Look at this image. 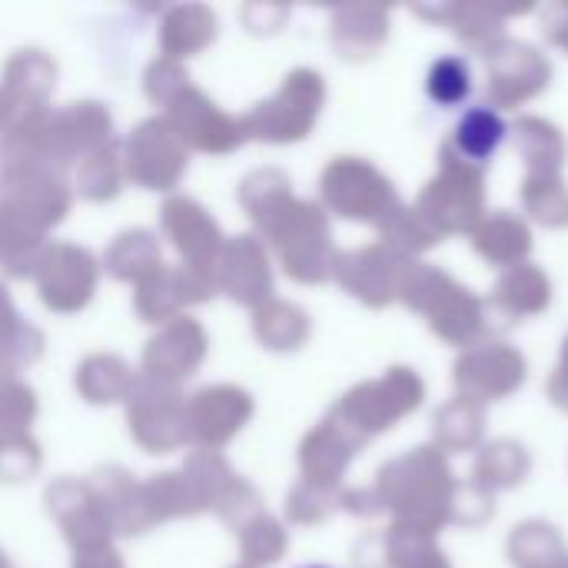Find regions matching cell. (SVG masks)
<instances>
[{"label": "cell", "instance_id": "cell-1", "mask_svg": "<svg viewBox=\"0 0 568 568\" xmlns=\"http://www.w3.org/2000/svg\"><path fill=\"white\" fill-rule=\"evenodd\" d=\"M113 140V113L100 100H77L43 110L17 126L0 130V170H57L67 173L87 153Z\"/></svg>", "mask_w": 568, "mask_h": 568}, {"label": "cell", "instance_id": "cell-2", "mask_svg": "<svg viewBox=\"0 0 568 568\" xmlns=\"http://www.w3.org/2000/svg\"><path fill=\"white\" fill-rule=\"evenodd\" d=\"M163 120L170 123V130L180 136V143L193 153H206V156H226L233 150H240L250 140L246 120L226 113L206 90H200L193 80L183 83L163 106H160Z\"/></svg>", "mask_w": 568, "mask_h": 568}, {"label": "cell", "instance_id": "cell-3", "mask_svg": "<svg viewBox=\"0 0 568 568\" xmlns=\"http://www.w3.org/2000/svg\"><path fill=\"white\" fill-rule=\"evenodd\" d=\"M186 163L190 150L180 143L163 116L140 120L123 140V173L140 190L173 196V190L186 176Z\"/></svg>", "mask_w": 568, "mask_h": 568}, {"label": "cell", "instance_id": "cell-4", "mask_svg": "<svg viewBox=\"0 0 568 568\" xmlns=\"http://www.w3.org/2000/svg\"><path fill=\"white\" fill-rule=\"evenodd\" d=\"M126 429L133 443L150 456H166L183 449L190 443L183 389L140 376L126 399Z\"/></svg>", "mask_w": 568, "mask_h": 568}, {"label": "cell", "instance_id": "cell-5", "mask_svg": "<svg viewBox=\"0 0 568 568\" xmlns=\"http://www.w3.org/2000/svg\"><path fill=\"white\" fill-rule=\"evenodd\" d=\"M33 283L40 293V303L50 313L70 316L90 306L97 283H100V263L87 246L77 243H47Z\"/></svg>", "mask_w": 568, "mask_h": 568}, {"label": "cell", "instance_id": "cell-6", "mask_svg": "<svg viewBox=\"0 0 568 568\" xmlns=\"http://www.w3.org/2000/svg\"><path fill=\"white\" fill-rule=\"evenodd\" d=\"M43 506H47V516L63 532V539L73 546V552L113 546L116 532H113L110 513L90 479H73V476L53 479L43 493Z\"/></svg>", "mask_w": 568, "mask_h": 568}, {"label": "cell", "instance_id": "cell-7", "mask_svg": "<svg viewBox=\"0 0 568 568\" xmlns=\"http://www.w3.org/2000/svg\"><path fill=\"white\" fill-rule=\"evenodd\" d=\"M216 276L203 273V270H190V266H160L153 270L146 280H140L133 286V313L143 323L153 326H166L176 316H183V310L190 306H203L216 296Z\"/></svg>", "mask_w": 568, "mask_h": 568}, {"label": "cell", "instance_id": "cell-8", "mask_svg": "<svg viewBox=\"0 0 568 568\" xmlns=\"http://www.w3.org/2000/svg\"><path fill=\"white\" fill-rule=\"evenodd\" d=\"M160 230L170 240V246L180 253L183 266L216 276V260L223 253L226 236L203 203L183 193L166 196L160 206Z\"/></svg>", "mask_w": 568, "mask_h": 568}, {"label": "cell", "instance_id": "cell-9", "mask_svg": "<svg viewBox=\"0 0 568 568\" xmlns=\"http://www.w3.org/2000/svg\"><path fill=\"white\" fill-rule=\"evenodd\" d=\"M53 83H57V63L47 50L40 47L17 50L0 77V130L50 110Z\"/></svg>", "mask_w": 568, "mask_h": 568}, {"label": "cell", "instance_id": "cell-10", "mask_svg": "<svg viewBox=\"0 0 568 568\" xmlns=\"http://www.w3.org/2000/svg\"><path fill=\"white\" fill-rule=\"evenodd\" d=\"M0 203L30 220L37 230L50 233L60 226L73 206V186L67 173L57 170H0Z\"/></svg>", "mask_w": 568, "mask_h": 568}, {"label": "cell", "instance_id": "cell-11", "mask_svg": "<svg viewBox=\"0 0 568 568\" xmlns=\"http://www.w3.org/2000/svg\"><path fill=\"white\" fill-rule=\"evenodd\" d=\"M210 353V336L193 316H176L173 323L160 326L156 336L143 346V379L183 386L190 376L200 373L203 359Z\"/></svg>", "mask_w": 568, "mask_h": 568}, {"label": "cell", "instance_id": "cell-12", "mask_svg": "<svg viewBox=\"0 0 568 568\" xmlns=\"http://www.w3.org/2000/svg\"><path fill=\"white\" fill-rule=\"evenodd\" d=\"M253 399L240 386L216 383L203 386L186 399V433L196 449L220 453L226 443L236 439V433L250 423Z\"/></svg>", "mask_w": 568, "mask_h": 568}, {"label": "cell", "instance_id": "cell-13", "mask_svg": "<svg viewBox=\"0 0 568 568\" xmlns=\"http://www.w3.org/2000/svg\"><path fill=\"white\" fill-rule=\"evenodd\" d=\"M313 80H316L313 73H293L273 100L260 103L246 116L250 136H260L270 143H286V140L303 136L310 126V113H313V93H316Z\"/></svg>", "mask_w": 568, "mask_h": 568}, {"label": "cell", "instance_id": "cell-14", "mask_svg": "<svg viewBox=\"0 0 568 568\" xmlns=\"http://www.w3.org/2000/svg\"><path fill=\"white\" fill-rule=\"evenodd\" d=\"M216 290L243 306H263L270 296V263L256 236H233L216 260Z\"/></svg>", "mask_w": 568, "mask_h": 568}, {"label": "cell", "instance_id": "cell-15", "mask_svg": "<svg viewBox=\"0 0 568 568\" xmlns=\"http://www.w3.org/2000/svg\"><path fill=\"white\" fill-rule=\"evenodd\" d=\"M220 33V20L213 13V7L206 3H176L170 10H163L160 27H156V40H160V57L166 60H190L196 53H203Z\"/></svg>", "mask_w": 568, "mask_h": 568}, {"label": "cell", "instance_id": "cell-16", "mask_svg": "<svg viewBox=\"0 0 568 568\" xmlns=\"http://www.w3.org/2000/svg\"><path fill=\"white\" fill-rule=\"evenodd\" d=\"M136 379L140 376L133 373V366L116 353H93V356L80 359V366L73 373V386H77L80 399L90 406L126 403Z\"/></svg>", "mask_w": 568, "mask_h": 568}, {"label": "cell", "instance_id": "cell-17", "mask_svg": "<svg viewBox=\"0 0 568 568\" xmlns=\"http://www.w3.org/2000/svg\"><path fill=\"white\" fill-rule=\"evenodd\" d=\"M163 266V250H160V236L153 230L133 226L123 230L110 240L106 253H103V270L120 280V283H140L146 280L153 270Z\"/></svg>", "mask_w": 568, "mask_h": 568}, {"label": "cell", "instance_id": "cell-18", "mask_svg": "<svg viewBox=\"0 0 568 568\" xmlns=\"http://www.w3.org/2000/svg\"><path fill=\"white\" fill-rule=\"evenodd\" d=\"M200 516V506L183 479V473H156L140 483V523L143 532L173 523V519H193Z\"/></svg>", "mask_w": 568, "mask_h": 568}, {"label": "cell", "instance_id": "cell-19", "mask_svg": "<svg viewBox=\"0 0 568 568\" xmlns=\"http://www.w3.org/2000/svg\"><path fill=\"white\" fill-rule=\"evenodd\" d=\"M43 250H47V233L0 203V270L10 280H27L33 276Z\"/></svg>", "mask_w": 568, "mask_h": 568}, {"label": "cell", "instance_id": "cell-20", "mask_svg": "<svg viewBox=\"0 0 568 568\" xmlns=\"http://www.w3.org/2000/svg\"><path fill=\"white\" fill-rule=\"evenodd\" d=\"M97 496L103 499L113 532L116 536H143V523H140V483L123 469V466H103L90 476Z\"/></svg>", "mask_w": 568, "mask_h": 568}, {"label": "cell", "instance_id": "cell-21", "mask_svg": "<svg viewBox=\"0 0 568 568\" xmlns=\"http://www.w3.org/2000/svg\"><path fill=\"white\" fill-rule=\"evenodd\" d=\"M43 356V333L27 323L0 283V373H17Z\"/></svg>", "mask_w": 568, "mask_h": 568}, {"label": "cell", "instance_id": "cell-22", "mask_svg": "<svg viewBox=\"0 0 568 568\" xmlns=\"http://www.w3.org/2000/svg\"><path fill=\"white\" fill-rule=\"evenodd\" d=\"M123 143L113 136L110 143L97 146L77 163V193L90 203H106L116 200L123 190Z\"/></svg>", "mask_w": 568, "mask_h": 568}, {"label": "cell", "instance_id": "cell-23", "mask_svg": "<svg viewBox=\"0 0 568 568\" xmlns=\"http://www.w3.org/2000/svg\"><path fill=\"white\" fill-rule=\"evenodd\" d=\"M506 140V123L499 113L486 110V106H473L463 113L459 126H456V146L473 156L476 163H486Z\"/></svg>", "mask_w": 568, "mask_h": 568}, {"label": "cell", "instance_id": "cell-24", "mask_svg": "<svg viewBox=\"0 0 568 568\" xmlns=\"http://www.w3.org/2000/svg\"><path fill=\"white\" fill-rule=\"evenodd\" d=\"M236 532H240V552H243L246 568L270 566V562H276V559L283 556V549H286L283 529H280L270 516H263V513H253L250 519H243V523L236 526Z\"/></svg>", "mask_w": 568, "mask_h": 568}, {"label": "cell", "instance_id": "cell-25", "mask_svg": "<svg viewBox=\"0 0 568 568\" xmlns=\"http://www.w3.org/2000/svg\"><path fill=\"white\" fill-rule=\"evenodd\" d=\"M253 329H256L260 343H266L270 349H290V346H296L303 339L306 323H303V316L293 306H286V303H266V306L256 310Z\"/></svg>", "mask_w": 568, "mask_h": 568}, {"label": "cell", "instance_id": "cell-26", "mask_svg": "<svg viewBox=\"0 0 568 568\" xmlns=\"http://www.w3.org/2000/svg\"><path fill=\"white\" fill-rule=\"evenodd\" d=\"M33 419L37 393L17 373H0V433H30Z\"/></svg>", "mask_w": 568, "mask_h": 568}, {"label": "cell", "instance_id": "cell-27", "mask_svg": "<svg viewBox=\"0 0 568 568\" xmlns=\"http://www.w3.org/2000/svg\"><path fill=\"white\" fill-rule=\"evenodd\" d=\"M473 90V73L469 63L463 57H443L433 63L429 80H426V93L433 103L439 106H459Z\"/></svg>", "mask_w": 568, "mask_h": 568}, {"label": "cell", "instance_id": "cell-28", "mask_svg": "<svg viewBox=\"0 0 568 568\" xmlns=\"http://www.w3.org/2000/svg\"><path fill=\"white\" fill-rule=\"evenodd\" d=\"M40 443L30 433H0V479L23 483L40 469Z\"/></svg>", "mask_w": 568, "mask_h": 568}, {"label": "cell", "instance_id": "cell-29", "mask_svg": "<svg viewBox=\"0 0 568 568\" xmlns=\"http://www.w3.org/2000/svg\"><path fill=\"white\" fill-rule=\"evenodd\" d=\"M183 83H190V73L183 63L176 60H166V57H156L146 70H143V93L150 97V103L163 106Z\"/></svg>", "mask_w": 568, "mask_h": 568}, {"label": "cell", "instance_id": "cell-30", "mask_svg": "<svg viewBox=\"0 0 568 568\" xmlns=\"http://www.w3.org/2000/svg\"><path fill=\"white\" fill-rule=\"evenodd\" d=\"M73 568H126L120 549L103 546V549H90V552H73Z\"/></svg>", "mask_w": 568, "mask_h": 568}, {"label": "cell", "instance_id": "cell-31", "mask_svg": "<svg viewBox=\"0 0 568 568\" xmlns=\"http://www.w3.org/2000/svg\"><path fill=\"white\" fill-rule=\"evenodd\" d=\"M0 568H13V566H10V559H7V552H3V549H0Z\"/></svg>", "mask_w": 568, "mask_h": 568}, {"label": "cell", "instance_id": "cell-32", "mask_svg": "<svg viewBox=\"0 0 568 568\" xmlns=\"http://www.w3.org/2000/svg\"><path fill=\"white\" fill-rule=\"evenodd\" d=\"M303 568H329V566H303Z\"/></svg>", "mask_w": 568, "mask_h": 568}, {"label": "cell", "instance_id": "cell-33", "mask_svg": "<svg viewBox=\"0 0 568 568\" xmlns=\"http://www.w3.org/2000/svg\"><path fill=\"white\" fill-rule=\"evenodd\" d=\"M236 568H246V566H236Z\"/></svg>", "mask_w": 568, "mask_h": 568}]
</instances>
